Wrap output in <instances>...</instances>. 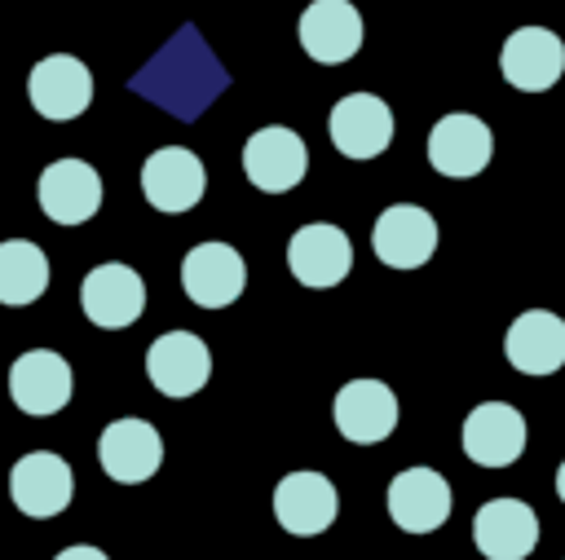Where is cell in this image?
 <instances>
[{"label":"cell","instance_id":"obj_5","mask_svg":"<svg viewBox=\"0 0 565 560\" xmlns=\"http://www.w3.org/2000/svg\"><path fill=\"white\" fill-rule=\"evenodd\" d=\"M26 97L44 119H79L93 101V71L71 53H49L26 75Z\"/></svg>","mask_w":565,"mask_h":560},{"label":"cell","instance_id":"obj_10","mask_svg":"<svg viewBox=\"0 0 565 560\" xmlns=\"http://www.w3.org/2000/svg\"><path fill=\"white\" fill-rule=\"evenodd\" d=\"M181 287L199 309H225L247 287V265L230 243H199L181 256Z\"/></svg>","mask_w":565,"mask_h":560},{"label":"cell","instance_id":"obj_19","mask_svg":"<svg viewBox=\"0 0 565 560\" xmlns=\"http://www.w3.org/2000/svg\"><path fill=\"white\" fill-rule=\"evenodd\" d=\"M472 542L486 560H525L539 542V516L521 498H490L472 516Z\"/></svg>","mask_w":565,"mask_h":560},{"label":"cell","instance_id":"obj_3","mask_svg":"<svg viewBox=\"0 0 565 560\" xmlns=\"http://www.w3.org/2000/svg\"><path fill=\"white\" fill-rule=\"evenodd\" d=\"M79 309L93 326L102 331H124L141 317L146 309V282L132 265L106 260L97 269H88V278L79 282Z\"/></svg>","mask_w":565,"mask_h":560},{"label":"cell","instance_id":"obj_20","mask_svg":"<svg viewBox=\"0 0 565 560\" xmlns=\"http://www.w3.org/2000/svg\"><path fill=\"white\" fill-rule=\"evenodd\" d=\"M375 256L388 269H419L437 251V220L415 203H393L375 216Z\"/></svg>","mask_w":565,"mask_h":560},{"label":"cell","instance_id":"obj_4","mask_svg":"<svg viewBox=\"0 0 565 560\" xmlns=\"http://www.w3.org/2000/svg\"><path fill=\"white\" fill-rule=\"evenodd\" d=\"M75 392V375H71V362L53 348H31L22 357H13L9 366V397L22 414H35V419H49L57 414Z\"/></svg>","mask_w":565,"mask_h":560},{"label":"cell","instance_id":"obj_7","mask_svg":"<svg viewBox=\"0 0 565 560\" xmlns=\"http://www.w3.org/2000/svg\"><path fill=\"white\" fill-rule=\"evenodd\" d=\"M490 154H494V132L486 128V119H477L468 110L441 115L428 132V163L441 176H455V181L477 176V172H486Z\"/></svg>","mask_w":565,"mask_h":560},{"label":"cell","instance_id":"obj_13","mask_svg":"<svg viewBox=\"0 0 565 560\" xmlns=\"http://www.w3.org/2000/svg\"><path fill=\"white\" fill-rule=\"evenodd\" d=\"M331 419L344 441L375 445L397 428V397L384 379H349L331 401Z\"/></svg>","mask_w":565,"mask_h":560},{"label":"cell","instance_id":"obj_12","mask_svg":"<svg viewBox=\"0 0 565 560\" xmlns=\"http://www.w3.org/2000/svg\"><path fill=\"white\" fill-rule=\"evenodd\" d=\"M274 516L287 534L296 538H313V534H327L340 516V494L335 485L322 476V472H287L278 485H274Z\"/></svg>","mask_w":565,"mask_h":560},{"label":"cell","instance_id":"obj_8","mask_svg":"<svg viewBox=\"0 0 565 560\" xmlns=\"http://www.w3.org/2000/svg\"><path fill=\"white\" fill-rule=\"evenodd\" d=\"M40 212L57 225H84L102 207V176L84 159H53L35 181Z\"/></svg>","mask_w":565,"mask_h":560},{"label":"cell","instance_id":"obj_24","mask_svg":"<svg viewBox=\"0 0 565 560\" xmlns=\"http://www.w3.org/2000/svg\"><path fill=\"white\" fill-rule=\"evenodd\" d=\"M53 560H106L102 547H88V542H75V547H62Z\"/></svg>","mask_w":565,"mask_h":560},{"label":"cell","instance_id":"obj_23","mask_svg":"<svg viewBox=\"0 0 565 560\" xmlns=\"http://www.w3.org/2000/svg\"><path fill=\"white\" fill-rule=\"evenodd\" d=\"M49 287V256L26 243L9 238L0 243V304H31Z\"/></svg>","mask_w":565,"mask_h":560},{"label":"cell","instance_id":"obj_16","mask_svg":"<svg viewBox=\"0 0 565 560\" xmlns=\"http://www.w3.org/2000/svg\"><path fill=\"white\" fill-rule=\"evenodd\" d=\"M463 454L477 467H508L525 454V414L508 401H481L463 419Z\"/></svg>","mask_w":565,"mask_h":560},{"label":"cell","instance_id":"obj_17","mask_svg":"<svg viewBox=\"0 0 565 560\" xmlns=\"http://www.w3.org/2000/svg\"><path fill=\"white\" fill-rule=\"evenodd\" d=\"M499 71L512 88L521 93H543L561 79L565 71V44L556 31L547 26H516L508 40H503V53H499Z\"/></svg>","mask_w":565,"mask_h":560},{"label":"cell","instance_id":"obj_25","mask_svg":"<svg viewBox=\"0 0 565 560\" xmlns=\"http://www.w3.org/2000/svg\"><path fill=\"white\" fill-rule=\"evenodd\" d=\"M556 494H561V503H565V459H561V467H556Z\"/></svg>","mask_w":565,"mask_h":560},{"label":"cell","instance_id":"obj_22","mask_svg":"<svg viewBox=\"0 0 565 560\" xmlns=\"http://www.w3.org/2000/svg\"><path fill=\"white\" fill-rule=\"evenodd\" d=\"M503 353L521 375H552L565 366V317L547 309H525L503 335Z\"/></svg>","mask_w":565,"mask_h":560},{"label":"cell","instance_id":"obj_11","mask_svg":"<svg viewBox=\"0 0 565 560\" xmlns=\"http://www.w3.org/2000/svg\"><path fill=\"white\" fill-rule=\"evenodd\" d=\"M71 494H75L71 463L53 450H31L9 467V498L18 503V511H26L35 520L66 511Z\"/></svg>","mask_w":565,"mask_h":560},{"label":"cell","instance_id":"obj_18","mask_svg":"<svg viewBox=\"0 0 565 560\" xmlns=\"http://www.w3.org/2000/svg\"><path fill=\"white\" fill-rule=\"evenodd\" d=\"M450 485L433 467H406L388 481V516L406 534H433L450 520Z\"/></svg>","mask_w":565,"mask_h":560},{"label":"cell","instance_id":"obj_15","mask_svg":"<svg viewBox=\"0 0 565 560\" xmlns=\"http://www.w3.org/2000/svg\"><path fill=\"white\" fill-rule=\"evenodd\" d=\"M212 375V353L194 331H168L146 348V379L163 397H194Z\"/></svg>","mask_w":565,"mask_h":560},{"label":"cell","instance_id":"obj_2","mask_svg":"<svg viewBox=\"0 0 565 560\" xmlns=\"http://www.w3.org/2000/svg\"><path fill=\"white\" fill-rule=\"evenodd\" d=\"M207 190V168L185 146H159L141 163V194L154 212H190Z\"/></svg>","mask_w":565,"mask_h":560},{"label":"cell","instance_id":"obj_1","mask_svg":"<svg viewBox=\"0 0 565 560\" xmlns=\"http://www.w3.org/2000/svg\"><path fill=\"white\" fill-rule=\"evenodd\" d=\"M243 172L265 194H287L309 172V146L287 123H265L243 146Z\"/></svg>","mask_w":565,"mask_h":560},{"label":"cell","instance_id":"obj_6","mask_svg":"<svg viewBox=\"0 0 565 560\" xmlns=\"http://www.w3.org/2000/svg\"><path fill=\"white\" fill-rule=\"evenodd\" d=\"M327 137L344 159H375L393 141V110L375 93H349L331 106Z\"/></svg>","mask_w":565,"mask_h":560},{"label":"cell","instance_id":"obj_9","mask_svg":"<svg viewBox=\"0 0 565 560\" xmlns=\"http://www.w3.org/2000/svg\"><path fill=\"white\" fill-rule=\"evenodd\" d=\"M287 269L305 287H318V291L335 287L353 269V243H349V234L340 225H327V220L300 225L287 238Z\"/></svg>","mask_w":565,"mask_h":560},{"label":"cell","instance_id":"obj_14","mask_svg":"<svg viewBox=\"0 0 565 560\" xmlns=\"http://www.w3.org/2000/svg\"><path fill=\"white\" fill-rule=\"evenodd\" d=\"M97 459L102 472L119 485H141L159 472L163 463V437L146 419H115L97 437Z\"/></svg>","mask_w":565,"mask_h":560},{"label":"cell","instance_id":"obj_21","mask_svg":"<svg viewBox=\"0 0 565 560\" xmlns=\"http://www.w3.org/2000/svg\"><path fill=\"white\" fill-rule=\"evenodd\" d=\"M296 31L300 49L322 66H340L362 49V13L349 0H313Z\"/></svg>","mask_w":565,"mask_h":560}]
</instances>
